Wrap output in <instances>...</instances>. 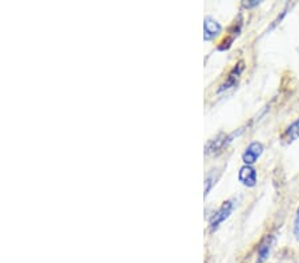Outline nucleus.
Returning a JSON list of instances; mask_svg holds the SVG:
<instances>
[{
	"label": "nucleus",
	"instance_id": "f257e3e1",
	"mask_svg": "<svg viewBox=\"0 0 299 263\" xmlns=\"http://www.w3.org/2000/svg\"><path fill=\"white\" fill-rule=\"evenodd\" d=\"M234 209V202L233 201H225L222 204L220 209L214 213L213 218L210 220V232H216L220 224L230 217V214Z\"/></svg>",
	"mask_w": 299,
	"mask_h": 263
},
{
	"label": "nucleus",
	"instance_id": "f03ea898",
	"mask_svg": "<svg viewBox=\"0 0 299 263\" xmlns=\"http://www.w3.org/2000/svg\"><path fill=\"white\" fill-rule=\"evenodd\" d=\"M264 153V146L260 142H252L249 146L246 148L245 153L242 156V160L246 165H252L256 160L260 158V154Z\"/></svg>",
	"mask_w": 299,
	"mask_h": 263
},
{
	"label": "nucleus",
	"instance_id": "7ed1b4c3",
	"mask_svg": "<svg viewBox=\"0 0 299 263\" xmlns=\"http://www.w3.org/2000/svg\"><path fill=\"white\" fill-rule=\"evenodd\" d=\"M204 31H205V35H204V39L206 42H210L213 40L216 36H218L221 34L222 27L220 26L217 20H214L213 18L210 16H206L205 22H204Z\"/></svg>",
	"mask_w": 299,
	"mask_h": 263
},
{
	"label": "nucleus",
	"instance_id": "20e7f679",
	"mask_svg": "<svg viewBox=\"0 0 299 263\" xmlns=\"http://www.w3.org/2000/svg\"><path fill=\"white\" fill-rule=\"evenodd\" d=\"M238 180L240 182H242L245 186L252 188L256 184V172L254 168H252L250 165H245L241 168L240 174H238Z\"/></svg>",
	"mask_w": 299,
	"mask_h": 263
},
{
	"label": "nucleus",
	"instance_id": "39448f33",
	"mask_svg": "<svg viewBox=\"0 0 299 263\" xmlns=\"http://www.w3.org/2000/svg\"><path fill=\"white\" fill-rule=\"evenodd\" d=\"M230 140L228 136H218L217 138L214 140H210L209 142L206 144L205 146V153L206 154H216V153H218V152H222V149H224V146H225L226 144L229 142Z\"/></svg>",
	"mask_w": 299,
	"mask_h": 263
},
{
	"label": "nucleus",
	"instance_id": "423d86ee",
	"mask_svg": "<svg viewBox=\"0 0 299 263\" xmlns=\"http://www.w3.org/2000/svg\"><path fill=\"white\" fill-rule=\"evenodd\" d=\"M242 70H244V64H242V62H240L238 66H234L233 70L230 72L228 80H226V82L222 84L221 88L218 89V92H224V90H226V89L232 88V86H236V84H237V82H238V78H240V76H241Z\"/></svg>",
	"mask_w": 299,
	"mask_h": 263
},
{
	"label": "nucleus",
	"instance_id": "0eeeda50",
	"mask_svg": "<svg viewBox=\"0 0 299 263\" xmlns=\"http://www.w3.org/2000/svg\"><path fill=\"white\" fill-rule=\"evenodd\" d=\"M272 244H274V240H272V236H266L264 238V242L260 244V250H258V260H256V263H264V260H268Z\"/></svg>",
	"mask_w": 299,
	"mask_h": 263
},
{
	"label": "nucleus",
	"instance_id": "6e6552de",
	"mask_svg": "<svg viewBox=\"0 0 299 263\" xmlns=\"http://www.w3.org/2000/svg\"><path fill=\"white\" fill-rule=\"evenodd\" d=\"M299 138V118L296 121V122H292L286 132L282 136V140H284V144H292L294 141Z\"/></svg>",
	"mask_w": 299,
	"mask_h": 263
},
{
	"label": "nucleus",
	"instance_id": "1a4fd4ad",
	"mask_svg": "<svg viewBox=\"0 0 299 263\" xmlns=\"http://www.w3.org/2000/svg\"><path fill=\"white\" fill-rule=\"evenodd\" d=\"M216 181H217V178H216V176H214V170H212L205 180V197L209 194V192L214 186Z\"/></svg>",
	"mask_w": 299,
	"mask_h": 263
},
{
	"label": "nucleus",
	"instance_id": "9d476101",
	"mask_svg": "<svg viewBox=\"0 0 299 263\" xmlns=\"http://www.w3.org/2000/svg\"><path fill=\"white\" fill-rule=\"evenodd\" d=\"M294 236H296V240H299V209L298 212H296V222H294Z\"/></svg>",
	"mask_w": 299,
	"mask_h": 263
},
{
	"label": "nucleus",
	"instance_id": "9b49d317",
	"mask_svg": "<svg viewBox=\"0 0 299 263\" xmlns=\"http://www.w3.org/2000/svg\"><path fill=\"white\" fill-rule=\"evenodd\" d=\"M258 4H260V2H258V0H250V2H244V7L252 8V7H256V6H258Z\"/></svg>",
	"mask_w": 299,
	"mask_h": 263
}]
</instances>
